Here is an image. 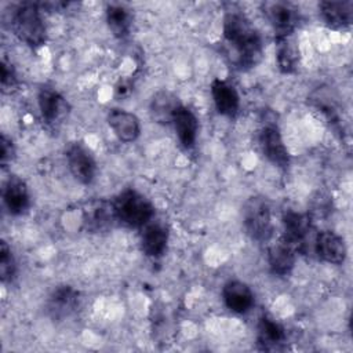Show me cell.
Here are the masks:
<instances>
[{
	"label": "cell",
	"mask_w": 353,
	"mask_h": 353,
	"mask_svg": "<svg viewBox=\"0 0 353 353\" xmlns=\"http://www.w3.org/2000/svg\"><path fill=\"white\" fill-rule=\"evenodd\" d=\"M226 57L237 69L255 68L263 55V43L258 29L240 10H229L222 22Z\"/></svg>",
	"instance_id": "obj_1"
},
{
	"label": "cell",
	"mask_w": 353,
	"mask_h": 353,
	"mask_svg": "<svg viewBox=\"0 0 353 353\" xmlns=\"http://www.w3.org/2000/svg\"><path fill=\"white\" fill-rule=\"evenodd\" d=\"M39 3L18 4L11 14V28L15 36L29 47H40L47 40V28Z\"/></svg>",
	"instance_id": "obj_2"
},
{
	"label": "cell",
	"mask_w": 353,
	"mask_h": 353,
	"mask_svg": "<svg viewBox=\"0 0 353 353\" xmlns=\"http://www.w3.org/2000/svg\"><path fill=\"white\" fill-rule=\"evenodd\" d=\"M116 219L128 228H142L154 215L153 204L135 189H124L113 200Z\"/></svg>",
	"instance_id": "obj_3"
},
{
	"label": "cell",
	"mask_w": 353,
	"mask_h": 353,
	"mask_svg": "<svg viewBox=\"0 0 353 353\" xmlns=\"http://www.w3.org/2000/svg\"><path fill=\"white\" fill-rule=\"evenodd\" d=\"M243 223L247 234L256 243H268L274 232L272 210L265 197H250L243 208Z\"/></svg>",
	"instance_id": "obj_4"
},
{
	"label": "cell",
	"mask_w": 353,
	"mask_h": 353,
	"mask_svg": "<svg viewBox=\"0 0 353 353\" xmlns=\"http://www.w3.org/2000/svg\"><path fill=\"white\" fill-rule=\"evenodd\" d=\"M262 12L273 28L276 39L294 34L299 25V10L290 1H265Z\"/></svg>",
	"instance_id": "obj_5"
},
{
	"label": "cell",
	"mask_w": 353,
	"mask_h": 353,
	"mask_svg": "<svg viewBox=\"0 0 353 353\" xmlns=\"http://www.w3.org/2000/svg\"><path fill=\"white\" fill-rule=\"evenodd\" d=\"M258 143L262 154L277 168L285 170L290 165V154L284 145L283 137L277 125L266 123L258 132Z\"/></svg>",
	"instance_id": "obj_6"
},
{
	"label": "cell",
	"mask_w": 353,
	"mask_h": 353,
	"mask_svg": "<svg viewBox=\"0 0 353 353\" xmlns=\"http://www.w3.org/2000/svg\"><path fill=\"white\" fill-rule=\"evenodd\" d=\"M70 174L83 185H90L97 174V163L87 146L81 142H73L65 152Z\"/></svg>",
	"instance_id": "obj_7"
},
{
	"label": "cell",
	"mask_w": 353,
	"mask_h": 353,
	"mask_svg": "<svg viewBox=\"0 0 353 353\" xmlns=\"http://www.w3.org/2000/svg\"><path fill=\"white\" fill-rule=\"evenodd\" d=\"M80 305V294L72 285L62 284L55 287L46 302L48 316L55 321L69 319Z\"/></svg>",
	"instance_id": "obj_8"
},
{
	"label": "cell",
	"mask_w": 353,
	"mask_h": 353,
	"mask_svg": "<svg viewBox=\"0 0 353 353\" xmlns=\"http://www.w3.org/2000/svg\"><path fill=\"white\" fill-rule=\"evenodd\" d=\"M37 103L41 119L48 125L59 124L69 112V105L63 95L50 85H43L39 90Z\"/></svg>",
	"instance_id": "obj_9"
},
{
	"label": "cell",
	"mask_w": 353,
	"mask_h": 353,
	"mask_svg": "<svg viewBox=\"0 0 353 353\" xmlns=\"http://www.w3.org/2000/svg\"><path fill=\"white\" fill-rule=\"evenodd\" d=\"M83 225L91 233L106 232L117 221L112 201L91 200L83 207Z\"/></svg>",
	"instance_id": "obj_10"
},
{
	"label": "cell",
	"mask_w": 353,
	"mask_h": 353,
	"mask_svg": "<svg viewBox=\"0 0 353 353\" xmlns=\"http://www.w3.org/2000/svg\"><path fill=\"white\" fill-rule=\"evenodd\" d=\"M312 230L309 215L288 210L283 215V239L292 244L296 251H302Z\"/></svg>",
	"instance_id": "obj_11"
},
{
	"label": "cell",
	"mask_w": 353,
	"mask_h": 353,
	"mask_svg": "<svg viewBox=\"0 0 353 353\" xmlns=\"http://www.w3.org/2000/svg\"><path fill=\"white\" fill-rule=\"evenodd\" d=\"M314 252L319 259L327 263L341 265L346 258L347 250L345 240L339 234L332 230H323L314 239Z\"/></svg>",
	"instance_id": "obj_12"
},
{
	"label": "cell",
	"mask_w": 353,
	"mask_h": 353,
	"mask_svg": "<svg viewBox=\"0 0 353 353\" xmlns=\"http://www.w3.org/2000/svg\"><path fill=\"white\" fill-rule=\"evenodd\" d=\"M141 250L150 258H160L167 250L168 228L160 221H150L141 228Z\"/></svg>",
	"instance_id": "obj_13"
},
{
	"label": "cell",
	"mask_w": 353,
	"mask_h": 353,
	"mask_svg": "<svg viewBox=\"0 0 353 353\" xmlns=\"http://www.w3.org/2000/svg\"><path fill=\"white\" fill-rule=\"evenodd\" d=\"M320 17L325 26L334 30H345L353 22V1H321L319 6Z\"/></svg>",
	"instance_id": "obj_14"
},
{
	"label": "cell",
	"mask_w": 353,
	"mask_h": 353,
	"mask_svg": "<svg viewBox=\"0 0 353 353\" xmlns=\"http://www.w3.org/2000/svg\"><path fill=\"white\" fill-rule=\"evenodd\" d=\"M3 201L11 215L23 214L30 204V196L26 182L17 175L8 176L3 186Z\"/></svg>",
	"instance_id": "obj_15"
},
{
	"label": "cell",
	"mask_w": 353,
	"mask_h": 353,
	"mask_svg": "<svg viewBox=\"0 0 353 353\" xmlns=\"http://www.w3.org/2000/svg\"><path fill=\"white\" fill-rule=\"evenodd\" d=\"M296 248L283 237L274 241L268 248L269 269L276 276H288L295 266Z\"/></svg>",
	"instance_id": "obj_16"
},
{
	"label": "cell",
	"mask_w": 353,
	"mask_h": 353,
	"mask_svg": "<svg viewBox=\"0 0 353 353\" xmlns=\"http://www.w3.org/2000/svg\"><path fill=\"white\" fill-rule=\"evenodd\" d=\"M225 306L237 314L247 313L254 306V294L251 288L240 280H229L222 288Z\"/></svg>",
	"instance_id": "obj_17"
},
{
	"label": "cell",
	"mask_w": 353,
	"mask_h": 353,
	"mask_svg": "<svg viewBox=\"0 0 353 353\" xmlns=\"http://www.w3.org/2000/svg\"><path fill=\"white\" fill-rule=\"evenodd\" d=\"M108 124L113 134L123 142H134L141 134V123L134 113L124 109H110L108 113Z\"/></svg>",
	"instance_id": "obj_18"
},
{
	"label": "cell",
	"mask_w": 353,
	"mask_h": 353,
	"mask_svg": "<svg viewBox=\"0 0 353 353\" xmlns=\"http://www.w3.org/2000/svg\"><path fill=\"white\" fill-rule=\"evenodd\" d=\"M211 97L219 114L226 117H234L240 108V97L236 88L221 79H215L211 83Z\"/></svg>",
	"instance_id": "obj_19"
},
{
	"label": "cell",
	"mask_w": 353,
	"mask_h": 353,
	"mask_svg": "<svg viewBox=\"0 0 353 353\" xmlns=\"http://www.w3.org/2000/svg\"><path fill=\"white\" fill-rule=\"evenodd\" d=\"M179 106H182V103L175 94L167 90H161L152 97L149 112L156 123L170 124L172 123V117Z\"/></svg>",
	"instance_id": "obj_20"
},
{
	"label": "cell",
	"mask_w": 353,
	"mask_h": 353,
	"mask_svg": "<svg viewBox=\"0 0 353 353\" xmlns=\"http://www.w3.org/2000/svg\"><path fill=\"white\" fill-rule=\"evenodd\" d=\"M171 124L174 125L176 137L182 143V146L186 149L192 148L196 142L197 130H199V121L196 114L190 109L182 105L176 109Z\"/></svg>",
	"instance_id": "obj_21"
},
{
	"label": "cell",
	"mask_w": 353,
	"mask_h": 353,
	"mask_svg": "<svg viewBox=\"0 0 353 353\" xmlns=\"http://www.w3.org/2000/svg\"><path fill=\"white\" fill-rule=\"evenodd\" d=\"M299 59V47L294 40V34L276 39V61L281 73H294L298 69Z\"/></svg>",
	"instance_id": "obj_22"
},
{
	"label": "cell",
	"mask_w": 353,
	"mask_h": 353,
	"mask_svg": "<svg viewBox=\"0 0 353 353\" xmlns=\"http://www.w3.org/2000/svg\"><path fill=\"white\" fill-rule=\"evenodd\" d=\"M258 343L263 350H274L285 341L284 327L269 316H262L258 321Z\"/></svg>",
	"instance_id": "obj_23"
},
{
	"label": "cell",
	"mask_w": 353,
	"mask_h": 353,
	"mask_svg": "<svg viewBox=\"0 0 353 353\" xmlns=\"http://www.w3.org/2000/svg\"><path fill=\"white\" fill-rule=\"evenodd\" d=\"M106 23L110 32L117 39H124L130 34L132 26V15L130 10L123 4H108L106 11Z\"/></svg>",
	"instance_id": "obj_24"
},
{
	"label": "cell",
	"mask_w": 353,
	"mask_h": 353,
	"mask_svg": "<svg viewBox=\"0 0 353 353\" xmlns=\"http://www.w3.org/2000/svg\"><path fill=\"white\" fill-rule=\"evenodd\" d=\"M17 274V262L10 245L3 240L0 243V277L3 283L12 281Z\"/></svg>",
	"instance_id": "obj_25"
},
{
	"label": "cell",
	"mask_w": 353,
	"mask_h": 353,
	"mask_svg": "<svg viewBox=\"0 0 353 353\" xmlns=\"http://www.w3.org/2000/svg\"><path fill=\"white\" fill-rule=\"evenodd\" d=\"M1 90L3 92H12L18 87V77L14 66L6 58L1 61Z\"/></svg>",
	"instance_id": "obj_26"
},
{
	"label": "cell",
	"mask_w": 353,
	"mask_h": 353,
	"mask_svg": "<svg viewBox=\"0 0 353 353\" xmlns=\"http://www.w3.org/2000/svg\"><path fill=\"white\" fill-rule=\"evenodd\" d=\"M14 157H15L14 143L8 137H6L3 134L0 138V164H1V167L3 168L7 167L12 161Z\"/></svg>",
	"instance_id": "obj_27"
}]
</instances>
